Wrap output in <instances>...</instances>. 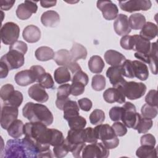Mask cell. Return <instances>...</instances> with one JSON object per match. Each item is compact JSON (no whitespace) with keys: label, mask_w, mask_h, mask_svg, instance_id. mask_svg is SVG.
Listing matches in <instances>:
<instances>
[{"label":"cell","mask_w":158,"mask_h":158,"mask_svg":"<svg viewBox=\"0 0 158 158\" xmlns=\"http://www.w3.org/2000/svg\"><path fill=\"white\" fill-rule=\"evenodd\" d=\"M23 134L36 148L39 152L38 157H52L50 150L51 128L41 122H27L23 127Z\"/></svg>","instance_id":"obj_1"},{"label":"cell","mask_w":158,"mask_h":158,"mask_svg":"<svg viewBox=\"0 0 158 158\" xmlns=\"http://www.w3.org/2000/svg\"><path fill=\"white\" fill-rule=\"evenodd\" d=\"M22 114L30 122H41L46 126L51 125L54 120L52 114L46 106L32 102H28L24 106Z\"/></svg>","instance_id":"obj_2"},{"label":"cell","mask_w":158,"mask_h":158,"mask_svg":"<svg viewBox=\"0 0 158 158\" xmlns=\"http://www.w3.org/2000/svg\"><path fill=\"white\" fill-rule=\"evenodd\" d=\"M98 139H101L102 144L109 149H114L119 144V139L113 128L108 124H99L94 128Z\"/></svg>","instance_id":"obj_3"},{"label":"cell","mask_w":158,"mask_h":158,"mask_svg":"<svg viewBox=\"0 0 158 158\" xmlns=\"http://www.w3.org/2000/svg\"><path fill=\"white\" fill-rule=\"evenodd\" d=\"M4 157H28V150L23 139L14 138L7 141Z\"/></svg>","instance_id":"obj_4"},{"label":"cell","mask_w":158,"mask_h":158,"mask_svg":"<svg viewBox=\"0 0 158 158\" xmlns=\"http://www.w3.org/2000/svg\"><path fill=\"white\" fill-rule=\"evenodd\" d=\"M120 87L125 96L130 100L141 98L144 95L147 89L144 83L135 81H126Z\"/></svg>","instance_id":"obj_5"},{"label":"cell","mask_w":158,"mask_h":158,"mask_svg":"<svg viewBox=\"0 0 158 158\" xmlns=\"http://www.w3.org/2000/svg\"><path fill=\"white\" fill-rule=\"evenodd\" d=\"M19 35V27L12 22H6L1 28V41L4 44L10 46L17 41Z\"/></svg>","instance_id":"obj_6"},{"label":"cell","mask_w":158,"mask_h":158,"mask_svg":"<svg viewBox=\"0 0 158 158\" xmlns=\"http://www.w3.org/2000/svg\"><path fill=\"white\" fill-rule=\"evenodd\" d=\"M109 156V149L102 143H91L84 147L81 152L83 158H106Z\"/></svg>","instance_id":"obj_7"},{"label":"cell","mask_w":158,"mask_h":158,"mask_svg":"<svg viewBox=\"0 0 158 158\" xmlns=\"http://www.w3.org/2000/svg\"><path fill=\"white\" fill-rule=\"evenodd\" d=\"M122 107L123 109L121 118L122 123L126 127L135 129L141 115L136 112L135 106L130 102H126Z\"/></svg>","instance_id":"obj_8"},{"label":"cell","mask_w":158,"mask_h":158,"mask_svg":"<svg viewBox=\"0 0 158 158\" xmlns=\"http://www.w3.org/2000/svg\"><path fill=\"white\" fill-rule=\"evenodd\" d=\"M0 62L6 64L9 70L17 69L23 65L24 54L15 50H9L7 53L1 57Z\"/></svg>","instance_id":"obj_9"},{"label":"cell","mask_w":158,"mask_h":158,"mask_svg":"<svg viewBox=\"0 0 158 158\" xmlns=\"http://www.w3.org/2000/svg\"><path fill=\"white\" fill-rule=\"evenodd\" d=\"M120 9L127 12H133L139 10H148L152 6L149 0H130L127 1H119Z\"/></svg>","instance_id":"obj_10"},{"label":"cell","mask_w":158,"mask_h":158,"mask_svg":"<svg viewBox=\"0 0 158 158\" xmlns=\"http://www.w3.org/2000/svg\"><path fill=\"white\" fill-rule=\"evenodd\" d=\"M96 6L101 11L103 17L107 20H114L118 15V7L111 1H98Z\"/></svg>","instance_id":"obj_11"},{"label":"cell","mask_w":158,"mask_h":158,"mask_svg":"<svg viewBox=\"0 0 158 158\" xmlns=\"http://www.w3.org/2000/svg\"><path fill=\"white\" fill-rule=\"evenodd\" d=\"M19 114L18 108L16 107L4 106L1 109V126L3 129L7 130L9 126L17 120Z\"/></svg>","instance_id":"obj_12"},{"label":"cell","mask_w":158,"mask_h":158,"mask_svg":"<svg viewBox=\"0 0 158 158\" xmlns=\"http://www.w3.org/2000/svg\"><path fill=\"white\" fill-rule=\"evenodd\" d=\"M38 6L36 2L31 1H25L24 2L20 4L16 10L17 17L20 20H27L37 11Z\"/></svg>","instance_id":"obj_13"},{"label":"cell","mask_w":158,"mask_h":158,"mask_svg":"<svg viewBox=\"0 0 158 158\" xmlns=\"http://www.w3.org/2000/svg\"><path fill=\"white\" fill-rule=\"evenodd\" d=\"M106 76L114 88L122 86L127 81L123 77L121 65L109 67L106 71Z\"/></svg>","instance_id":"obj_14"},{"label":"cell","mask_w":158,"mask_h":158,"mask_svg":"<svg viewBox=\"0 0 158 158\" xmlns=\"http://www.w3.org/2000/svg\"><path fill=\"white\" fill-rule=\"evenodd\" d=\"M103 98L106 102L110 104L115 102L118 104H123L125 102V96L120 86L107 89L103 93Z\"/></svg>","instance_id":"obj_15"},{"label":"cell","mask_w":158,"mask_h":158,"mask_svg":"<svg viewBox=\"0 0 158 158\" xmlns=\"http://www.w3.org/2000/svg\"><path fill=\"white\" fill-rule=\"evenodd\" d=\"M114 28L119 36L128 35L131 32L128 17L123 14H118L114 22Z\"/></svg>","instance_id":"obj_16"},{"label":"cell","mask_w":158,"mask_h":158,"mask_svg":"<svg viewBox=\"0 0 158 158\" xmlns=\"http://www.w3.org/2000/svg\"><path fill=\"white\" fill-rule=\"evenodd\" d=\"M28 94L31 99L40 103L45 102L49 99V96L45 91V88L41 86L39 83L31 86L28 88Z\"/></svg>","instance_id":"obj_17"},{"label":"cell","mask_w":158,"mask_h":158,"mask_svg":"<svg viewBox=\"0 0 158 158\" xmlns=\"http://www.w3.org/2000/svg\"><path fill=\"white\" fill-rule=\"evenodd\" d=\"M14 80L16 83L21 86H26L36 81V77L30 69L17 72L14 77Z\"/></svg>","instance_id":"obj_18"},{"label":"cell","mask_w":158,"mask_h":158,"mask_svg":"<svg viewBox=\"0 0 158 158\" xmlns=\"http://www.w3.org/2000/svg\"><path fill=\"white\" fill-rule=\"evenodd\" d=\"M22 36L27 42L30 43H36L41 38V31L38 27L34 25H30L23 29Z\"/></svg>","instance_id":"obj_19"},{"label":"cell","mask_w":158,"mask_h":158,"mask_svg":"<svg viewBox=\"0 0 158 158\" xmlns=\"http://www.w3.org/2000/svg\"><path fill=\"white\" fill-rule=\"evenodd\" d=\"M41 22L45 27H55L60 22V16L59 14L54 10H47L42 14Z\"/></svg>","instance_id":"obj_20"},{"label":"cell","mask_w":158,"mask_h":158,"mask_svg":"<svg viewBox=\"0 0 158 158\" xmlns=\"http://www.w3.org/2000/svg\"><path fill=\"white\" fill-rule=\"evenodd\" d=\"M104 59L106 62L112 66H120L126 60V57L120 52L109 49L104 54Z\"/></svg>","instance_id":"obj_21"},{"label":"cell","mask_w":158,"mask_h":158,"mask_svg":"<svg viewBox=\"0 0 158 158\" xmlns=\"http://www.w3.org/2000/svg\"><path fill=\"white\" fill-rule=\"evenodd\" d=\"M133 37L134 40L133 50L140 53L148 54L151 49L150 41L143 38L139 35H134Z\"/></svg>","instance_id":"obj_22"},{"label":"cell","mask_w":158,"mask_h":158,"mask_svg":"<svg viewBox=\"0 0 158 158\" xmlns=\"http://www.w3.org/2000/svg\"><path fill=\"white\" fill-rule=\"evenodd\" d=\"M133 73L135 77L141 81H145L149 77V70L148 66L139 60L132 61Z\"/></svg>","instance_id":"obj_23"},{"label":"cell","mask_w":158,"mask_h":158,"mask_svg":"<svg viewBox=\"0 0 158 158\" xmlns=\"http://www.w3.org/2000/svg\"><path fill=\"white\" fill-rule=\"evenodd\" d=\"M62 110L64 111V118L67 121L74 117L79 115V106L75 101L69 99L64 105Z\"/></svg>","instance_id":"obj_24"},{"label":"cell","mask_w":158,"mask_h":158,"mask_svg":"<svg viewBox=\"0 0 158 158\" xmlns=\"http://www.w3.org/2000/svg\"><path fill=\"white\" fill-rule=\"evenodd\" d=\"M157 26L156 24L148 22L141 28L139 35L147 40H151L156 37L157 35Z\"/></svg>","instance_id":"obj_25"},{"label":"cell","mask_w":158,"mask_h":158,"mask_svg":"<svg viewBox=\"0 0 158 158\" xmlns=\"http://www.w3.org/2000/svg\"><path fill=\"white\" fill-rule=\"evenodd\" d=\"M54 60L57 65L67 67L73 61L70 52L67 49H60L55 52Z\"/></svg>","instance_id":"obj_26"},{"label":"cell","mask_w":158,"mask_h":158,"mask_svg":"<svg viewBox=\"0 0 158 158\" xmlns=\"http://www.w3.org/2000/svg\"><path fill=\"white\" fill-rule=\"evenodd\" d=\"M70 54L72 60L77 62L79 59H86L88 52L86 48L83 45L78 43H73Z\"/></svg>","instance_id":"obj_27"},{"label":"cell","mask_w":158,"mask_h":158,"mask_svg":"<svg viewBox=\"0 0 158 158\" xmlns=\"http://www.w3.org/2000/svg\"><path fill=\"white\" fill-rule=\"evenodd\" d=\"M54 78L58 84H64L72 80L70 72L65 67L57 68L54 72Z\"/></svg>","instance_id":"obj_28"},{"label":"cell","mask_w":158,"mask_h":158,"mask_svg":"<svg viewBox=\"0 0 158 158\" xmlns=\"http://www.w3.org/2000/svg\"><path fill=\"white\" fill-rule=\"evenodd\" d=\"M23 127L24 124L22 120H14L7 129L8 135L14 138L21 137L23 134Z\"/></svg>","instance_id":"obj_29"},{"label":"cell","mask_w":158,"mask_h":158,"mask_svg":"<svg viewBox=\"0 0 158 158\" xmlns=\"http://www.w3.org/2000/svg\"><path fill=\"white\" fill-rule=\"evenodd\" d=\"M105 66L103 59L99 56L94 55L90 57L88 61L89 70L94 73H100L102 72Z\"/></svg>","instance_id":"obj_30"},{"label":"cell","mask_w":158,"mask_h":158,"mask_svg":"<svg viewBox=\"0 0 158 158\" xmlns=\"http://www.w3.org/2000/svg\"><path fill=\"white\" fill-rule=\"evenodd\" d=\"M54 52L52 49L48 46H41L38 48L35 52V56L37 60L40 61H48L54 58Z\"/></svg>","instance_id":"obj_31"},{"label":"cell","mask_w":158,"mask_h":158,"mask_svg":"<svg viewBox=\"0 0 158 158\" xmlns=\"http://www.w3.org/2000/svg\"><path fill=\"white\" fill-rule=\"evenodd\" d=\"M136 155L139 158L157 157V148L153 146L141 145L137 149L136 151Z\"/></svg>","instance_id":"obj_32"},{"label":"cell","mask_w":158,"mask_h":158,"mask_svg":"<svg viewBox=\"0 0 158 158\" xmlns=\"http://www.w3.org/2000/svg\"><path fill=\"white\" fill-rule=\"evenodd\" d=\"M128 22L131 29L140 30L146 23V18L142 14L135 13L130 16Z\"/></svg>","instance_id":"obj_33"},{"label":"cell","mask_w":158,"mask_h":158,"mask_svg":"<svg viewBox=\"0 0 158 158\" xmlns=\"http://www.w3.org/2000/svg\"><path fill=\"white\" fill-rule=\"evenodd\" d=\"M149 67L151 70V72L157 75V43H152L151 44V49L149 52Z\"/></svg>","instance_id":"obj_34"},{"label":"cell","mask_w":158,"mask_h":158,"mask_svg":"<svg viewBox=\"0 0 158 158\" xmlns=\"http://www.w3.org/2000/svg\"><path fill=\"white\" fill-rule=\"evenodd\" d=\"M153 122L152 119L143 117L141 115L138 123L135 128L138 133H146L152 127Z\"/></svg>","instance_id":"obj_35"},{"label":"cell","mask_w":158,"mask_h":158,"mask_svg":"<svg viewBox=\"0 0 158 158\" xmlns=\"http://www.w3.org/2000/svg\"><path fill=\"white\" fill-rule=\"evenodd\" d=\"M23 101V94L19 91L15 90L11 94L9 98L5 102H4V106H9L18 107H19Z\"/></svg>","instance_id":"obj_36"},{"label":"cell","mask_w":158,"mask_h":158,"mask_svg":"<svg viewBox=\"0 0 158 158\" xmlns=\"http://www.w3.org/2000/svg\"><path fill=\"white\" fill-rule=\"evenodd\" d=\"M67 122L70 129H83L86 125V119L84 117L80 116V115L69 119V120H67Z\"/></svg>","instance_id":"obj_37"},{"label":"cell","mask_w":158,"mask_h":158,"mask_svg":"<svg viewBox=\"0 0 158 158\" xmlns=\"http://www.w3.org/2000/svg\"><path fill=\"white\" fill-rule=\"evenodd\" d=\"M92 88L97 91L103 90L106 86V79L102 75L97 74L93 77L91 81Z\"/></svg>","instance_id":"obj_38"},{"label":"cell","mask_w":158,"mask_h":158,"mask_svg":"<svg viewBox=\"0 0 158 158\" xmlns=\"http://www.w3.org/2000/svg\"><path fill=\"white\" fill-rule=\"evenodd\" d=\"M105 120V114L101 109L94 110L89 115V121L92 125L101 124Z\"/></svg>","instance_id":"obj_39"},{"label":"cell","mask_w":158,"mask_h":158,"mask_svg":"<svg viewBox=\"0 0 158 158\" xmlns=\"http://www.w3.org/2000/svg\"><path fill=\"white\" fill-rule=\"evenodd\" d=\"M141 112V116L143 117L152 119L157 115V107H154L148 104H145L142 106Z\"/></svg>","instance_id":"obj_40"},{"label":"cell","mask_w":158,"mask_h":158,"mask_svg":"<svg viewBox=\"0 0 158 158\" xmlns=\"http://www.w3.org/2000/svg\"><path fill=\"white\" fill-rule=\"evenodd\" d=\"M83 139L85 143H94L98 142V139L96 136L94 128L91 127H87L85 129H83L82 131Z\"/></svg>","instance_id":"obj_41"},{"label":"cell","mask_w":158,"mask_h":158,"mask_svg":"<svg viewBox=\"0 0 158 158\" xmlns=\"http://www.w3.org/2000/svg\"><path fill=\"white\" fill-rule=\"evenodd\" d=\"M52 135H51V139L50 144L52 146H56L62 144L64 142V137L62 133L54 128H51Z\"/></svg>","instance_id":"obj_42"},{"label":"cell","mask_w":158,"mask_h":158,"mask_svg":"<svg viewBox=\"0 0 158 158\" xmlns=\"http://www.w3.org/2000/svg\"><path fill=\"white\" fill-rule=\"evenodd\" d=\"M37 82L44 88L47 89L52 88L54 85V81L52 76L50 73L46 72L40 78Z\"/></svg>","instance_id":"obj_43"},{"label":"cell","mask_w":158,"mask_h":158,"mask_svg":"<svg viewBox=\"0 0 158 158\" xmlns=\"http://www.w3.org/2000/svg\"><path fill=\"white\" fill-rule=\"evenodd\" d=\"M122 75L127 78H135L132 65V60H125L123 63L121 65Z\"/></svg>","instance_id":"obj_44"},{"label":"cell","mask_w":158,"mask_h":158,"mask_svg":"<svg viewBox=\"0 0 158 158\" xmlns=\"http://www.w3.org/2000/svg\"><path fill=\"white\" fill-rule=\"evenodd\" d=\"M71 94L70 85L69 84H62L57 88V99H66Z\"/></svg>","instance_id":"obj_45"},{"label":"cell","mask_w":158,"mask_h":158,"mask_svg":"<svg viewBox=\"0 0 158 158\" xmlns=\"http://www.w3.org/2000/svg\"><path fill=\"white\" fill-rule=\"evenodd\" d=\"M14 86L12 85L11 84H6L3 85L0 91V95H1V98L3 101V102L6 101L9 97L11 96V94L14 93Z\"/></svg>","instance_id":"obj_46"},{"label":"cell","mask_w":158,"mask_h":158,"mask_svg":"<svg viewBox=\"0 0 158 158\" xmlns=\"http://www.w3.org/2000/svg\"><path fill=\"white\" fill-rule=\"evenodd\" d=\"M120 44L121 47L125 50H133L134 45V40L133 36H123L120 39Z\"/></svg>","instance_id":"obj_47"},{"label":"cell","mask_w":158,"mask_h":158,"mask_svg":"<svg viewBox=\"0 0 158 158\" xmlns=\"http://www.w3.org/2000/svg\"><path fill=\"white\" fill-rule=\"evenodd\" d=\"M54 156L57 158H61L65 157L69 152V148L67 144L64 142L62 144L54 146L53 148Z\"/></svg>","instance_id":"obj_48"},{"label":"cell","mask_w":158,"mask_h":158,"mask_svg":"<svg viewBox=\"0 0 158 158\" xmlns=\"http://www.w3.org/2000/svg\"><path fill=\"white\" fill-rule=\"evenodd\" d=\"M123 112V107L115 106L112 107L109 110V117L111 120L114 122H118L121 120L122 114Z\"/></svg>","instance_id":"obj_49"},{"label":"cell","mask_w":158,"mask_h":158,"mask_svg":"<svg viewBox=\"0 0 158 158\" xmlns=\"http://www.w3.org/2000/svg\"><path fill=\"white\" fill-rule=\"evenodd\" d=\"M157 91L156 89L150 90L145 97L146 102L152 106L157 107Z\"/></svg>","instance_id":"obj_50"},{"label":"cell","mask_w":158,"mask_h":158,"mask_svg":"<svg viewBox=\"0 0 158 158\" xmlns=\"http://www.w3.org/2000/svg\"><path fill=\"white\" fill-rule=\"evenodd\" d=\"M71 80L72 82H79L86 86L88 83V76L85 72L80 70L73 75Z\"/></svg>","instance_id":"obj_51"},{"label":"cell","mask_w":158,"mask_h":158,"mask_svg":"<svg viewBox=\"0 0 158 158\" xmlns=\"http://www.w3.org/2000/svg\"><path fill=\"white\" fill-rule=\"evenodd\" d=\"M112 128L117 136H123L127 133V128L126 126L123 123L118 121L114 123L112 125Z\"/></svg>","instance_id":"obj_52"},{"label":"cell","mask_w":158,"mask_h":158,"mask_svg":"<svg viewBox=\"0 0 158 158\" xmlns=\"http://www.w3.org/2000/svg\"><path fill=\"white\" fill-rule=\"evenodd\" d=\"M85 86L79 82H72L70 85L71 94L75 96H77L82 94L85 91Z\"/></svg>","instance_id":"obj_53"},{"label":"cell","mask_w":158,"mask_h":158,"mask_svg":"<svg viewBox=\"0 0 158 158\" xmlns=\"http://www.w3.org/2000/svg\"><path fill=\"white\" fill-rule=\"evenodd\" d=\"M28 49L27 44L22 41H17L9 46V50H15L25 54Z\"/></svg>","instance_id":"obj_54"},{"label":"cell","mask_w":158,"mask_h":158,"mask_svg":"<svg viewBox=\"0 0 158 158\" xmlns=\"http://www.w3.org/2000/svg\"><path fill=\"white\" fill-rule=\"evenodd\" d=\"M140 143L141 145H146L154 147L156 145V141L155 137L152 135L150 133H146L143 135L141 137Z\"/></svg>","instance_id":"obj_55"},{"label":"cell","mask_w":158,"mask_h":158,"mask_svg":"<svg viewBox=\"0 0 158 158\" xmlns=\"http://www.w3.org/2000/svg\"><path fill=\"white\" fill-rule=\"evenodd\" d=\"M78 104L80 108L82 110H84L86 112L90 110L93 106L91 101L87 98H83L80 99L78 101Z\"/></svg>","instance_id":"obj_56"},{"label":"cell","mask_w":158,"mask_h":158,"mask_svg":"<svg viewBox=\"0 0 158 158\" xmlns=\"http://www.w3.org/2000/svg\"><path fill=\"white\" fill-rule=\"evenodd\" d=\"M33 73V74L35 75V77H36V81H38V80L40 79V78L46 73V71L44 70V69L41 66V65H33L30 67V69Z\"/></svg>","instance_id":"obj_57"},{"label":"cell","mask_w":158,"mask_h":158,"mask_svg":"<svg viewBox=\"0 0 158 158\" xmlns=\"http://www.w3.org/2000/svg\"><path fill=\"white\" fill-rule=\"evenodd\" d=\"M15 1L14 0H1L0 1V7L1 10H8L14 4Z\"/></svg>","instance_id":"obj_58"},{"label":"cell","mask_w":158,"mask_h":158,"mask_svg":"<svg viewBox=\"0 0 158 158\" xmlns=\"http://www.w3.org/2000/svg\"><path fill=\"white\" fill-rule=\"evenodd\" d=\"M134 56H135V57L136 59H138L142 62L146 63V64H149V53L148 54H143V53H140V52H136L134 54Z\"/></svg>","instance_id":"obj_59"},{"label":"cell","mask_w":158,"mask_h":158,"mask_svg":"<svg viewBox=\"0 0 158 158\" xmlns=\"http://www.w3.org/2000/svg\"><path fill=\"white\" fill-rule=\"evenodd\" d=\"M69 71L72 73V74H75L76 72H77L78 71L81 70V67L79 65V64L77 62H74L72 61L69 65L67 67Z\"/></svg>","instance_id":"obj_60"},{"label":"cell","mask_w":158,"mask_h":158,"mask_svg":"<svg viewBox=\"0 0 158 158\" xmlns=\"http://www.w3.org/2000/svg\"><path fill=\"white\" fill-rule=\"evenodd\" d=\"M0 67H1V78H6L9 73V69L7 67L6 64L0 62Z\"/></svg>","instance_id":"obj_61"},{"label":"cell","mask_w":158,"mask_h":158,"mask_svg":"<svg viewBox=\"0 0 158 158\" xmlns=\"http://www.w3.org/2000/svg\"><path fill=\"white\" fill-rule=\"evenodd\" d=\"M56 2H57L56 1H40L41 6L44 8H48V7L55 6L56 4Z\"/></svg>","instance_id":"obj_62"}]
</instances>
